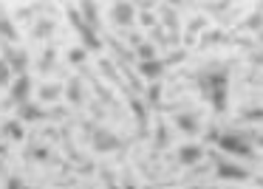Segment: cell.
<instances>
[{
  "label": "cell",
  "instance_id": "6da1fadb",
  "mask_svg": "<svg viewBox=\"0 0 263 189\" xmlns=\"http://www.w3.org/2000/svg\"><path fill=\"white\" fill-rule=\"evenodd\" d=\"M198 93L204 102L212 104L215 113H227L229 108V65L223 62H210L193 76Z\"/></svg>",
  "mask_w": 263,
  "mask_h": 189
},
{
  "label": "cell",
  "instance_id": "7a4b0ae2",
  "mask_svg": "<svg viewBox=\"0 0 263 189\" xmlns=\"http://www.w3.org/2000/svg\"><path fill=\"white\" fill-rule=\"evenodd\" d=\"M215 141H218V150H223V155L257 161V153H255V144H252L249 133H243V130H227V133H218Z\"/></svg>",
  "mask_w": 263,
  "mask_h": 189
},
{
  "label": "cell",
  "instance_id": "3957f363",
  "mask_svg": "<svg viewBox=\"0 0 263 189\" xmlns=\"http://www.w3.org/2000/svg\"><path fill=\"white\" fill-rule=\"evenodd\" d=\"M65 17H68V23L74 26V31L80 34V40H82V48L85 51H102V40L97 37V31L91 29V26L82 20V14H80V6H65Z\"/></svg>",
  "mask_w": 263,
  "mask_h": 189
},
{
  "label": "cell",
  "instance_id": "277c9868",
  "mask_svg": "<svg viewBox=\"0 0 263 189\" xmlns=\"http://www.w3.org/2000/svg\"><path fill=\"white\" fill-rule=\"evenodd\" d=\"M88 133H91V150L93 153H119L122 150V138L116 136L110 127H102V124H85Z\"/></svg>",
  "mask_w": 263,
  "mask_h": 189
},
{
  "label": "cell",
  "instance_id": "5b68a950",
  "mask_svg": "<svg viewBox=\"0 0 263 189\" xmlns=\"http://www.w3.org/2000/svg\"><path fill=\"white\" fill-rule=\"evenodd\" d=\"M212 164H215V178H221V181H249V170L223 158L221 153H212Z\"/></svg>",
  "mask_w": 263,
  "mask_h": 189
},
{
  "label": "cell",
  "instance_id": "8992f818",
  "mask_svg": "<svg viewBox=\"0 0 263 189\" xmlns=\"http://www.w3.org/2000/svg\"><path fill=\"white\" fill-rule=\"evenodd\" d=\"M0 57L6 59L12 74H17V76H23L26 68H29V51H26V48H14V46L0 40Z\"/></svg>",
  "mask_w": 263,
  "mask_h": 189
},
{
  "label": "cell",
  "instance_id": "52a82bcc",
  "mask_svg": "<svg viewBox=\"0 0 263 189\" xmlns=\"http://www.w3.org/2000/svg\"><path fill=\"white\" fill-rule=\"evenodd\" d=\"M110 23L119 26V29H130L133 23H136V3H125V0H116V3H110Z\"/></svg>",
  "mask_w": 263,
  "mask_h": 189
},
{
  "label": "cell",
  "instance_id": "ba28073f",
  "mask_svg": "<svg viewBox=\"0 0 263 189\" xmlns=\"http://www.w3.org/2000/svg\"><path fill=\"white\" fill-rule=\"evenodd\" d=\"M156 9L161 12L159 26L167 31V37H170V46H176V43H178V31H181V26H178V9L170 6V3H159Z\"/></svg>",
  "mask_w": 263,
  "mask_h": 189
},
{
  "label": "cell",
  "instance_id": "9c48e42d",
  "mask_svg": "<svg viewBox=\"0 0 263 189\" xmlns=\"http://www.w3.org/2000/svg\"><path fill=\"white\" fill-rule=\"evenodd\" d=\"M173 124L184 133V136H198L201 133V116L195 110H176L173 113Z\"/></svg>",
  "mask_w": 263,
  "mask_h": 189
},
{
  "label": "cell",
  "instance_id": "30bf717a",
  "mask_svg": "<svg viewBox=\"0 0 263 189\" xmlns=\"http://www.w3.org/2000/svg\"><path fill=\"white\" fill-rule=\"evenodd\" d=\"M31 76L23 74L17 76V79L12 82V88H9V104H14V108H20V104L31 102Z\"/></svg>",
  "mask_w": 263,
  "mask_h": 189
},
{
  "label": "cell",
  "instance_id": "8fae6325",
  "mask_svg": "<svg viewBox=\"0 0 263 189\" xmlns=\"http://www.w3.org/2000/svg\"><path fill=\"white\" fill-rule=\"evenodd\" d=\"M204 144H195V141H190V144H181L178 147V153H176V161H178V166H195L201 158H204Z\"/></svg>",
  "mask_w": 263,
  "mask_h": 189
},
{
  "label": "cell",
  "instance_id": "7c38bea8",
  "mask_svg": "<svg viewBox=\"0 0 263 189\" xmlns=\"http://www.w3.org/2000/svg\"><path fill=\"white\" fill-rule=\"evenodd\" d=\"M48 116H57V113L46 110L43 104L26 102V104H20V108H17V116H14V119H20L23 124H31V121H43V119H48Z\"/></svg>",
  "mask_w": 263,
  "mask_h": 189
},
{
  "label": "cell",
  "instance_id": "4fadbf2b",
  "mask_svg": "<svg viewBox=\"0 0 263 189\" xmlns=\"http://www.w3.org/2000/svg\"><path fill=\"white\" fill-rule=\"evenodd\" d=\"M65 99H68V104H74V108H82L85 104V82H82V76H71L68 82H65Z\"/></svg>",
  "mask_w": 263,
  "mask_h": 189
},
{
  "label": "cell",
  "instance_id": "5bb4252c",
  "mask_svg": "<svg viewBox=\"0 0 263 189\" xmlns=\"http://www.w3.org/2000/svg\"><path fill=\"white\" fill-rule=\"evenodd\" d=\"M164 59H147V62H139V76L142 79H147V82H159L161 79V74H164Z\"/></svg>",
  "mask_w": 263,
  "mask_h": 189
},
{
  "label": "cell",
  "instance_id": "9a60e30c",
  "mask_svg": "<svg viewBox=\"0 0 263 189\" xmlns=\"http://www.w3.org/2000/svg\"><path fill=\"white\" fill-rule=\"evenodd\" d=\"M54 31H57V23H54L51 17H40V20H34V26H31V40H51L54 37Z\"/></svg>",
  "mask_w": 263,
  "mask_h": 189
},
{
  "label": "cell",
  "instance_id": "2e32d148",
  "mask_svg": "<svg viewBox=\"0 0 263 189\" xmlns=\"http://www.w3.org/2000/svg\"><path fill=\"white\" fill-rule=\"evenodd\" d=\"M130 110H133V116H136L139 136H147V127H150V121H147V104H144L139 96H133V93H130Z\"/></svg>",
  "mask_w": 263,
  "mask_h": 189
},
{
  "label": "cell",
  "instance_id": "e0dca14e",
  "mask_svg": "<svg viewBox=\"0 0 263 189\" xmlns=\"http://www.w3.org/2000/svg\"><path fill=\"white\" fill-rule=\"evenodd\" d=\"M170 147V124L164 119H156V133H153V153Z\"/></svg>",
  "mask_w": 263,
  "mask_h": 189
},
{
  "label": "cell",
  "instance_id": "ac0fdd59",
  "mask_svg": "<svg viewBox=\"0 0 263 189\" xmlns=\"http://www.w3.org/2000/svg\"><path fill=\"white\" fill-rule=\"evenodd\" d=\"M0 40L9 43V46H14V43L20 40V31H17V26H14V20L3 12H0Z\"/></svg>",
  "mask_w": 263,
  "mask_h": 189
},
{
  "label": "cell",
  "instance_id": "d6986e66",
  "mask_svg": "<svg viewBox=\"0 0 263 189\" xmlns=\"http://www.w3.org/2000/svg\"><path fill=\"white\" fill-rule=\"evenodd\" d=\"M65 85H60V82H43L40 91H37V96H40V104H51L57 102L60 96H63Z\"/></svg>",
  "mask_w": 263,
  "mask_h": 189
},
{
  "label": "cell",
  "instance_id": "ffe728a7",
  "mask_svg": "<svg viewBox=\"0 0 263 189\" xmlns=\"http://www.w3.org/2000/svg\"><path fill=\"white\" fill-rule=\"evenodd\" d=\"M80 14H82V20H85V23L91 26L93 31L102 29V23H99V6L93 3V0H85V3H80Z\"/></svg>",
  "mask_w": 263,
  "mask_h": 189
},
{
  "label": "cell",
  "instance_id": "44dd1931",
  "mask_svg": "<svg viewBox=\"0 0 263 189\" xmlns=\"http://www.w3.org/2000/svg\"><path fill=\"white\" fill-rule=\"evenodd\" d=\"M0 130H3V136L9 138V141H23L26 138V127H23V121L20 119H9V121H3V124H0Z\"/></svg>",
  "mask_w": 263,
  "mask_h": 189
},
{
  "label": "cell",
  "instance_id": "7402d4cb",
  "mask_svg": "<svg viewBox=\"0 0 263 189\" xmlns=\"http://www.w3.org/2000/svg\"><path fill=\"white\" fill-rule=\"evenodd\" d=\"M238 119L246 124H263V104H243L238 110Z\"/></svg>",
  "mask_w": 263,
  "mask_h": 189
},
{
  "label": "cell",
  "instance_id": "603a6c76",
  "mask_svg": "<svg viewBox=\"0 0 263 189\" xmlns=\"http://www.w3.org/2000/svg\"><path fill=\"white\" fill-rule=\"evenodd\" d=\"M54 65H57V48H54V46H46L43 57L37 59V71H40L43 76H48V74L54 71Z\"/></svg>",
  "mask_w": 263,
  "mask_h": 189
},
{
  "label": "cell",
  "instance_id": "cb8c5ba5",
  "mask_svg": "<svg viewBox=\"0 0 263 189\" xmlns=\"http://www.w3.org/2000/svg\"><path fill=\"white\" fill-rule=\"evenodd\" d=\"M238 29H240V31H255V34L263 29V3H260V6H257L255 12L249 14V17H243V20H240V26H238Z\"/></svg>",
  "mask_w": 263,
  "mask_h": 189
},
{
  "label": "cell",
  "instance_id": "d4e9b609",
  "mask_svg": "<svg viewBox=\"0 0 263 189\" xmlns=\"http://www.w3.org/2000/svg\"><path fill=\"white\" fill-rule=\"evenodd\" d=\"M26 158L29 161H37V164H51V150L46 147V144H31L29 150H26Z\"/></svg>",
  "mask_w": 263,
  "mask_h": 189
},
{
  "label": "cell",
  "instance_id": "484cf974",
  "mask_svg": "<svg viewBox=\"0 0 263 189\" xmlns=\"http://www.w3.org/2000/svg\"><path fill=\"white\" fill-rule=\"evenodd\" d=\"M204 26H206V17H204V14L193 17V23L187 26V34H184V43H187V46H193L195 37H198V31H204Z\"/></svg>",
  "mask_w": 263,
  "mask_h": 189
},
{
  "label": "cell",
  "instance_id": "4316f807",
  "mask_svg": "<svg viewBox=\"0 0 263 189\" xmlns=\"http://www.w3.org/2000/svg\"><path fill=\"white\" fill-rule=\"evenodd\" d=\"M144 96H147V108H161V82H150V88H147V93H144Z\"/></svg>",
  "mask_w": 263,
  "mask_h": 189
},
{
  "label": "cell",
  "instance_id": "83f0119b",
  "mask_svg": "<svg viewBox=\"0 0 263 189\" xmlns=\"http://www.w3.org/2000/svg\"><path fill=\"white\" fill-rule=\"evenodd\" d=\"M201 9H204V12H212L215 17H227V12H232V3H229V0H223V3H201Z\"/></svg>",
  "mask_w": 263,
  "mask_h": 189
},
{
  "label": "cell",
  "instance_id": "f1b7e54d",
  "mask_svg": "<svg viewBox=\"0 0 263 189\" xmlns=\"http://www.w3.org/2000/svg\"><path fill=\"white\" fill-rule=\"evenodd\" d=\"M122 76H125V79H127V85H130L136 93H142V91H144V82H139V74H133V71L127 68L125 62H122Z\"/></svg>",
  "mask_w": 263,
  "mask_h": 189
},
{
  "label": "cell",
  "instance_id": "f546056e",
  "mask_svg": "<svg viewBox=\"0 0 263 189\" xmlns=\"http://www.w3.org/2000/svg\"><path fill=\"white\" fill-rule=\"evenodd\" d=\"M136 59H139V62L156 59V46H153V43H142V46L136 48Z\"/></svg>",
  "mask_w": 263,
  "mask_h": 189
},
{
  "label": "cell",
  "instance_id": "4dcf8cb0",
  "mask_svg": "<svg viewBox=\"0 0 263 189\" xmlns=\"http://www.w3.org/2000/svg\"><path fill=\"white\" fill-rule=\"evenodd\" d=\"M88 82H91V85H93V91H97V93H99V96H102V102H105V104H116V99H114V93H110V91H108V88H105V85H102V82H97V79H91V76H88Z\"/></svg>",
  "mask_w": 263,
  "mask_h": 189
},
{
  "label": "cell",
  "instance_id": "1f68e13d",
  "mask_svg": "<svg viewBox=\"0 0 263 189\" xmlns=\"http://www.w3.org/2000/svg\"><path fill=\"white\" fill-rule=\"evenodd\" d=\"M99 71H102L105 76H108L110 82H122V76H119V71L114 68V65L108 62V59H99Z\"/></svg>",
  "mask_w": 263,
  "mask_h": 189
},
{
  "label": "cell",
  "instance_id": "d6a6232c",
  "mask_svg": "<svg viewBox=\"0 0 263 189\" xmlns=\"http://www.w3.org/2000/svg\"><path fill=\"white\" fill-rule=\"evenodd\" d=\"M136 20L144 26V29H150V31H153L156 26H159V17H156L153 12H139V14H136Z\"/></svg>",
  "mask_w": 263,
  "mask_h": 189
},
{
  "label": "cell",
  "instance_id": "836d02e7",
  "mask_svg": "<svg viewBox=\"0 0 263 189\" xmlns=\"http://www.w3.org/2000/svg\"><path fill=\"white\" fill-rule=\"evenodd\" d=\"M85 59H88L85 48H71V51H68V62L71 65H85Z\"/></svg>",
  "mask_w": 263,
  "mask_h": 189
},
{
  "label": "cell",
  "instance_id": "e575fe53",
  "mask_svg": "<svg viewBox=\"0 0 263 189\" xmlns=\"http://www.w3.org/2000/svg\"><path fill=\"white\" fill-rule=\"evenodd\" d=\"M12 85V68L6 65V59L0 57V88H6Z\"/></svg>",
  "mask_w": 263,
  "mask_h": 189
},
{
  "label": "cell",
  "instance_id": "d590c367",
  "mask_svg": "<svg viewBox=\"0 0 263 189\" xmlns=\"http://www.w3.org/2000/svg\"><path fill=\"white\" fill-rule=\"evenodd\" d=\"M34 12H40V9H37V3H34V6H17L14 17H17V20H31V17H34Z\"/></svg>",
  "mask_w": 263,
  "mask_h": 189
},
{
  "label": "cell",
  "instance_id": "8d00e7d4",
  "mask_svg": "<svg viewBox=\"0 0 263 189\" xmlns=\"http://www.w3.org/2000/svg\"><path fill=\"white\" fill-rule=\"evenodd\" d=\"M150 37L156 40V46H170V37H167V31L161 29V26H156V29L150 31Z\"/></svg>",
  "mask_w": 263,
  "mask_h": 189
},
{
  "label": "cell",
  "instance_id": "74e56055",
  "mask_svg": "<svg viewBox=\"0 0 263 189\" xmlns=\"http://www.w3.org/2000/svg\"><path fill=\"white\" fill-rule=\"evenodd\" d=\"M187 57V48H178V51H170L164 57V65H176V62H181V59Z\"/></svg>",
  "mask_w": 263,
  "mask_h": 189
},
{
  "label": "cell",
  "instance_id": "f35d334b",
  "mask_svg": "<svg viewBox=\"0 0 263 189\" xmlns=\"http://www.w3.org/2000/svg\"><path fill=\"white\" fill-rule=\"evenodd\" d=\"M6 189H29V183H26L20 175H9L6 178Z\"/></svg>",
  "mask_w": 263,
  "mask_h": 189
},
{
  "label": "cell",
  "instance_id": "ab89813d",
  "mask_svg": "<svg viewBox=\"0 0 263 189\" xmlns=\"http://www.w3.org/2000/svg\"><path fill=\"white\" fill-rule=\"evenodd\" d=\"M223 40H227L223 31H212V34H206L204 40H201V46H215V43H223Z\"/></svg>",
  "mask_w": 263,
  "mask_h": 189
},
{
  "label": "cell",
  "instance_id": "60d3db41",
  "mask_svg": "<svg viewBox=\"0 0 263 189\" xmlns=\"http://www.w3.org/2000/svg\"><path fill=\"white\" fill-rule=\"evenodd\" d=\"M102 178H105V186L108 189H119V183H116V175L110 170H102Z\"/></svg>",
  "mask_w": 263,
  "mask_h": 189
},
{
  "label": "cell",
  "instance_id": "b9f144b4",
  "mask_svg": "<svg viewBox=\"0 0 263 189\" xmlns=\"http://www.w3.org/2000/svg\"><path fill=\"white\" fill-rule=\"evenodd\" d=\"M249 62L257 65V68H263V48H255V51H249Z\"/></svg>",
  "mask_w": 263,
  "mask_h": 189
},
{
  "label": "cell",
  "instance_id": "7bdbcfd3",
  "mask_svg": "<svg viewBox=\"0 0 263 189\" xmlns=\"http://www.w3.org/2000/svg\"><path fill=\"white\" fill-rule=\"evenodd\" d=\"M249 138H252V144H255V147H263V133L260 130H249Z\"/></svg>",
  "mask_w": 263,
  "mask_h": 189
},
{
  "label": "cell",
  "instance_id": "ee69618b",
  "mask_svg": "<svg viewBox=\"0 0 263 189\" xmlns=\"http://www.w3.org/2000/svg\"><path fill=\"white\" fill-rule=\"evenodd\" d=\"M127 40H130V46H136V48H139V46H142V43H144V40H142V34H136V31H133V34L127 37Z\"/></svg>",
  "mask_w": 263,
  "mask_h": 189
},
{
  "label": "cell",
  "instance_id": "f6af8a7d",
  "mask_svg": "<svg viewBox=\"0 0 263 189\" xmlns=\"http://www.w3.org/2000/svg\"><path fill=\"white\" fill-rule=\"evenodd\" d=\"M257 48H263V29L257 31Z\"/></svg>",
  "mask_w": 263,
  "mask_h": 189
},
{
  "label": "cell",
  "instance_id": "bcb514c9",
  "mask_svg": "<svg viewBox=\"0 0 263 189\" xmlns=\"http://www.w3.org/2000/svg\"><path fill=\"white\" fill-rule=\"evenodd\" d=\"M6 158V144H0V161Z\"/></svg>",
  "mask_w": 263,
  "mask_h": 189
}]
</instances>
